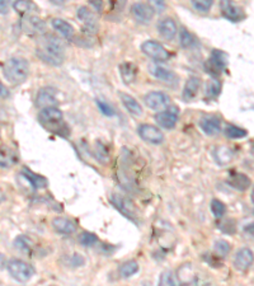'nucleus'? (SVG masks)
I'll use <instances>...</instances> for the list:
<instances>
[{
    "label": "nucleus",
    "instance_id": "nucleus-5",
    "mask_svg": "<svg viewBox=\"0 0 254 286\" xmlns=\"http://www.w3.org/2000/svg\"><path fill=\"white\" fill-rule=\"evenodd\" d=\"M229 63V56L221 50H213L210 57L205 63V69L207 74H210L214 78H218L222 71L226 69Z\"/></svg>",
    "mask_w": 254,
    "mask_h": 286
},
{
    "label": "nucleus",
    "instance_id": "nucleus-28",
    "mask_svg": "<svg viewBox=\"0 0 254 286\" xmlns=\"http://www.w3.org/2000/svg\"><path fill=\"white\" fill-rule=\"evenodd\" d=\"M120 73L121 76H122L123 81L126 84H131L134 83L135 79H136L137 73H139V69L135 64L130 63V62H125L120 65Z\"/></svg>",
    "mask_w": 254,
    "mask_h": 286
},
{
    "label": "nucleus",
    "instance_id": "nucleus-43",
    "mask_svg": "<svg viewBox=\"0 0 254 286\" xmlns=\"http://www.w3.org/2000/svg\"><path fill=\"white\" fill-rule=\"evenodd\" d=\"M91 4L93 5V7H95L98 9V12H100V10H102V5H103V3L102 2H91Z\"/></svg>",
    "mask_w": 254,
    "mask_h": 286
},
{
    "label": "nucleus",
    "instance_id": "nucleus-17",
    "mask_svg": "<svg viewBox=\"0 0 254 286\" xmlns=\"http://www.w3.org/2000/svg\"><path fill=\"white\" fill-rule=\"evenodd\" d=\"M234 267L238 271H248L253 264V251L249 248H242L235 254Z\"/></svg>",
    "mask_w": 254,
    "mask_h": 286
},
{
    "label": "nucleus",
    "instance_id": "nucleus-3",
    "mask_svg": "<svg viewBox=\"0 0 254 286\" xmlns=\"http://www.w3.org/2000/svg\"><path fill=\"white\" fill-rule=\"evenodd\" d=\"M38 122L46 130L55 135L68 136V126L64 122V115L61 111L56 107H49L41 110L38 113Z\"/></svg>",
    "mask_w": 254,
    "mask_h": 286
},
{
    "label": "nucleus",
    "instance_id": "nucleus-42",
    "mask_svg": "<svg viewBox=\"0 0 254 286\" xmlns=\"http://www.w3.org/2000/svg\"><path fill=\"white\" fill-rule=\"evenodd\" d=\"M8 95V89L0 83V97H7Z\"/></svg>",
    "mask_w": 254,
    "mask_h": 286
},
{
    "label": "nucleus",
    "instance_id": "nucleus-12",
    "mask_svg": "<svg viewBox=\"0 0 254 286\" xmlns=\"http://www.w3.org/2000/svg\"><path fill=\"white\" fill-rule=\"evenodd\" d=\"M131 14L139 23L147 25L154 18L155 10L152 5L146 4V3H135L131 7Z\"/></svg>",
    "mask_w": 254,
    "mask_h": 286
},
{
    "label": "nucleus",
    "instance_id": "nucleus-6",
    "mask_svg": "<svg viewBox=\"0 0 254 286\" xmlns=\"http://www.w3.org/2000/svg\"><path fill=\"white\" fill-rule=\"evenodd\" d=\"M111 202L127 219L135 222H137V220H139L136 206H135V203L129 197H125L122 195H116L115 193V195L111 196Z\"/></svg>",
    "mask_w": 254,
    "mask_h": 286
},
{
    "label": "nucleus",
    "instance_id": "nucleus-23",
    "mask_svg": "<svg viewBox=\"0 0 254 286\" xmlns=\"http://www.w3.org/2000/svg\"><path fill=\"white\" fill-rule=\"evenodd\" d=\"M18 161V155L15 150L9 147L0 148V168H10Z\"/></svg>",
    "mask_w": 254,
    "mask_h": 286
},
{
    "label": "nucleus",
    "instance_id": "nucleus-19",
    "mask_svg": "<svg viewBox=\"0 0 254 286\" xmlns=\"http://www.w3.org/2000/svg\"><path fill=\"white\" fill-rule=\"evenodd\" d=\"M52 228H54L55 232L64 235H70L73 234V233H75L76 230L75 222L68 218H61V216L55 218L54 220H52Z\"/></svg>",
    "mask_w": 254,
    "mask_h": 286
},
{
    "label": "nucleus",
    "instance_id": "nucleus-2",
    "mask_svg": "<svg viewBox=\"0 0 254 286\" xmlns=\"http://www.w3.org/2000/svg\"><path fill=\"white\" fill-rule=\"evenodd\" d=\"M3 74L8 83L19 86L25 83L30 75V64L23 57H12L5 62L3 66Z\"/></svg>",
    "mask_w": 254,
    "mask_h": 286
},
{
    "label": "nucleus",
    "instance_id": "nucleus-25",
    "mask_svg": "<svg viewBox=\"0 0 254 286\" xmlns=\"http://www.w3.org/2000/svg\"><path fill=\"white\" fill-rule=\"evenodd\" d=\"M201 87V79L197 78V76H190L188 80L186 81V86L183 88V93H182V97H183L184 100H190L196 97L200 91Z\"/></svg>",
    "mask_w": 254,
    "mask_h": 286
},
{
    "label": "nucleus",
    "instance_id": "nucleus-13",
    "mask_svg": "<svg viewBox=\"0 0 254 286\" xmlns=\"http://www.w3.org/2000/svg\"><path fill=\"white\" fill-rule=\"evenodd\" d=\"M56 89L52 87H44L38 91L36 97V107L38 108H49V107H56L57 103V95Z\"/></svg>",
    "mask_w": 254,
    "mask_h": 286
},
{
    "label": "nucleus",
    "instance_id": "nucleus-31",
    "mask_svg": "<svg viewBox=\"0 0 254 286\" xmlns=\"http://www.w3.org/2000/svg\"><path fill=\"white\" fill-rule=\"evenodd\" d=\"M14 9L19 13L20 15H31L32 12H36L37 10V5L33 4L32 2H23V0H19V2H15L13 4Z\"/></svg>",
    "mask_w": 254,
    "mask_h": 286
},
{
    "label": "nucleus",
    "instance_id": "nucleus-24",
    "mask_svg": "<svg viewBox=\"0 0 254 286\" xmlns=\"http://www.w3.org/2000/svg\"><path fill=\"white\" fill-rule=\"evenodd\" d=\"M150 73H152L153 76H155L159 80L165 81V83H174V81H177V79H178L173 71L168 70V69L159 65L150 66Z\"/></svg>",
    "mask_w": 254,
    "mask_h": 286
},
{
    "label": "nucleus",
    "instance_id": "nucleus-32",
    "mask_svg": "<svg viewBox=\"0 0 254 286\" xmlns=\"http://www.w3.org/2000/svg\"><path fill=\"white\" fill-rule=\"evenodd\" d=\"M179 41H181L182 47H184V49H190V47L196 46L195 37L186 28H182L181 32H179Z\"/></svg>",
    "mask_w": 254,
    "mask_h": 286
},
{
    "label": "nucleus",
    "instance_id": "nucleus-9",
    "mask_svg": "<svg viewBox=\"0 0 254 286\" xmlns=\"http://www.w3.org/2000/svg\"><path fill=\"white\" fill-rule=\"evenodd\" d=\"M20 28L26 34L38 36V34H44V32L46 31V23L37 15H25L20 21Z\"/></svg>",
    "mask_w": 254,
    "mask_h": 286
},
{
    "label": "nucleus",
    "instance_id": "nucleus-34",
    "mask_svg": "<svg viewBox=\"0 0 254 286\" xmlns=\"http://www.w3.org/2000/svg\"><path fill=\"white\" fill-rule=\"evenodd\" d=\"M97 242H98V237L94 234V233L84 232L79 235V243H80L83 247H93Z\"/></svg>",
    "mask_w": 254,
    "mask_h": 286
},
{
    "label": "nucleus",
    "instance_id": "nucleus-33",
    "mask_svg": "<svg viewBox=\"0 0 254 286\" xmlns=\"http://www.w3.org/2000/svg\"><path fill=\"white\" fill-rule=\"evenodd\" d=\"M221 92V83L219 80H213L210 83H207L206 87V98L208 99H215L219 97Z\"/></svg>",
    "mask_w": 254,
    "mask_h": 286
},
{
    "label": "nucleus",
    "instance_id": "nucleus-37",
    "mask_svg": "<svg viewBox=\"0 0 254 286\" xmlns=\"http://www.w3.org/2000/svg\"><path fill=\"white\" fill-rule=\"evenodd\" d=\"M218 228L221 232L227 233V234H234L237 232V225L232 219H225V220L218 222Z\"/></svg>",
    "mask_w": 254,
    "mask_h": 286
},
{
    "label": "nucleus",
    "instance_id": "nucleus-7",
    "mask_svg": "<svg viewBox=\"0 0 254 286\" xmlns=\"http://www.w3.org/2000/svg\"><path fill=\"white\" fill-rule=\"evenodd\" d=\"M141 51L144 52L147 57H150V59L155 60V62H159V63L166 62V60L171 57L168 50H166L163 45L159 44L157 41H153V39L142 42Z\"/></svg>",
    "mask_w": 254,
    "mask_h": 286
},
{
    "label": "nucleus",
    "instance_id": "nucleus-35",
    "mask_svg": "<svg viewBox=\"0 0 254 286\" xmlns=\"http://www.w3.org/2000/svg\"><path fill=\"white\" fill-rule=\"evenodd\" d=\"M211 211H213L215 218L221 219L222 216L225 215V213H226V206L224 205L222 201L218 200V198H214V200L211 201Z\"/></svg>",
    "mask_w": 254,
    "mask_h": 286
},
{
    "label": "nucleus",
    "instance_id": "nucleus-1",
    "mask_svg": "<svg viewBox=\"0 0 254 286\" xmlns=\"http://www.w3.org/2000/svg\"><path fill=\"white\" fill-rule=\"evenodd\" d=\"M36 55L49 65L61 66L65 62V47L59 37L42 34L37 41Z\"/></svg>",
    "mask_w": 254,
    "mask_h": 286
},
{
    "label": "nucleus",
    "instance_id": "nucleus-21",
    "mask_svg": "<svg viewBox=\"0 0 254 286\" xmlns=\"http://www.w3.org/2000/svg\"><path fill=\"white\" fill-rule=\"evenodd\" d=\"M120 98H121V102H122V105L125 106L126 110L129 111L132 116H136V117L142 116L144 110H142L141 105H140V103L137 102L134 97H132V95L123 93V92H120Z\"/></svg>",
    "mask_w": 254,
    "mask_h": 286
},
{
    "label": "nucleus",
    "instance_id": "nucleus-26",
    "mask_svg": "<svg viewBox=\"0 0 254 286\" xmlns=\"http://www.w3.org/2000/svg\"><path fill=\"white\" fill-rule=\"evenodd\" d=\"M51 25L52 27L57 32H60L66 39H71L74 37V34H75V30H74L73 26H71L68 21L61 19V18H54V19L51 21Z\"/></svg>",
    "mask_w": 254,
    "mask_h": 286
},
{
    "label": "nucleus",
    "instance_id": "nucleus-20",
    "mask_svg": "<svg viewBox=\"0 0 254 286\" xmlns=\"http://www.w3.org/2000/svg\"><path fill=\"white\" fill-rule=\"evenodd\" d=\"M158 31L165 39H173L178 33L176 22L172 18H164L158 23Z\"/></svg>",
    "mask_w": 254,
    "mask_h": 286
},
{
    "label": "nucleus",
    "instance_id": "nucleus-11",
    "mask_svg": "<svg viewBox=\"0 0 254 286\" xmlns=\"http://www.w3.org/2000/svg\"><path fill=\"white\" fill-rule=\"evenodd\" d=\"M76 17L80 21L81 25L84 26L86 31H88L89 33H95L98 28H99V21H98L97 15L89 8L79 7L78 10H76Z\"/></svg>",
    "mask_w": 254,
    "mask_h": 286
},
{
    "label": "nucleus",
    "instance_id": "nucleus-40",
    "mask_svg": "<svg viewBox=\"0 0 254 286\" xmlns=\"http://www.w3.org/2000/svg\"><path fill=\"white\" fill-rule=\"evenodd\" d=\"M95 103H97L98 108H99L100 112H102L104 116H108V117L115 116V110H113V107L110 105V103L104 102V100L102 99H97L95 100Z\"/></svg>",
    "mask_w": 254,
    "mask_h": 286
},
{
    "label": "nucleus",
    "instance_id": "nucleus-38",
    "mask_svg": "<svg viewBox=\"0 0 254 286\" xmlns=\"http://www.w3.org/2000/svg\"><path fill=\"white\" fill-rule=\"evenodd\" d=\"M214 5L213 0H193L192 2V7L195 8L197 12L201 13H207L208 10L211 9V7Z\"/></svg>",
    "mask_w": 254,
    "mask_h": 286
},
{
    "label": "nucleus",
    "instance_id": "nucleus-30",
    "mask_svg": "<svg viewBox=\"0 0 254 286\" xmlns=\"http://www.w3.org/2000/svg\"><path fill=\"white\" fill-rule=\"evenodd\" d=\"M225 136L229 137V139H243V137L248 136V131L245 129H242L239 126H235L229 124V125L225 126L224 129Z\"/></svg>",
    "mask_w": 254,
    "mask_h": 286
},
{
    "label": "nucleus",
    "instance_id": "nucleus-44",
    "mask_svg": "<svg viewBox=\"0 0 254 286\" xmlns=\"http://www.w3.org/2000/svg\"><path fill=\"white\" fill-rule=\"evenodd\" d=\"M52 286H54V285H52Z\"/></svg>",
    "mask_w": 254,
    "mask_h": 286
},
{
    "label": "nucleus",
    "instance_id": "nucleus-22",
    "mask_svg": "<svg viewBox=\"0 0 254 286\" xmlns=\"http://www.w3.org/2000/svg\"><path fill=\"white\" fill-rule=\"evenodd\" d=\"M227 183L232 187V189L238 191H245L252 186V181L249 177L244 173H234L230 176L227 179Z\"/></svg>",
    "mask_w": 254,
    "mask_h": 286
},
{
    "label": "nucleus",
    "instance_id": "nucleus-15",
    "mask_svg": "<svg viewBox=\"0 0 254 286\" xmlns=\"http://www.w3.org/2000/svg\"><path fill=\"white\" fill-rule=\"evenodd\" d=\"M222 15H224L226 19H229L230 22H242L245 18L244 10L240 7H238L237 4H234L232 2H222L220 4Z\"/></svg>",
    "mask_w": 254,
    "mask_h": 286
},
{
    "label": "nucleus",
    "instance_id": "nucleus-10",
    "mask_svg": "<svg viewBox=\"0 0 254 286\" xmlns=\"http://www.w3.org/2000/svg\"><path fill=\"white\" fill-rule=\"evenodd\" d=\"M154 118L160 127L166 130H172L176 127L177 122H178L179 110L177 107H174V106H171V107H168L166 110L158 112Z\"/></svg>",
    "mask_w": 254,
    "mask_h": 286
},
{
    "label": "nucleus",
    "instance_id": "nucleus-36",
    "mask_svg": "<svg viewBox=\"0 0 254 286\" xmlns=\"http://www.w3.org/2000/svg\"><path fill=\"white\" fill-rule=\"evenodd\" d=\"M158 286H177V280L176 276L172 271H164L160 275V279H159Z\"/></svg>",
    "mask_w": 254,
    "mask_h": 286
},
{
    "label": "nucleus",
    "instance_id": "nucleus-41",
    "mask_svg": "<svg viewBox=\"0 0 254 286\" xmlns=\"http://www.w3.org/2000/svg\"><path fill=\"white\" fill-rule=\"evenodd\" d=\"M9 2H4V0H0V14H7L9 12Z\"/></svg>",
    "mask_w": 254,
    "mask_h": 286
},
{
    "label": "nucleus",
    "instance_id": "nucleus-27",
    "mask_svg": "<svg viewBox=\"0 0 254 286\" xmlns=\"http://www.w3.org/2000/svg\"><path fill=\"white\" fill-rule=\"evenodd\" d=\"M14 247L30 257H33L34 251H36V244L28 235H19L14 240Z\"/></svg>",
    "mask_w": 254,
    "mask_h": 286
},
{
    "label": "nucleus",
    "instance_id": "nucleus-18",
    "mask_svg": "<svg viewBox=\"0 0 254 286\" xmlns=\"http://www.w3.org/2000/svg\"><path fill=\"white\" fill-rule=\"evenodd\" d=\"M22 176L30 182V185L33 190H42V189H46V187L49 186V181H47L46 177L34 173V172H32L30 168H27V167L22 169Z\"/></svg>",
    "mask_w": 254,
    "mask_h": 286
},
{
    "label": "nucleus",
    "instance_id": "nucleus-29",
    "mask_svg": "<svg viewBox=\"0 0 254 286\" xmlns=\"http://www.w3.org/2000/svg\"><path fill=\"white\" fill-rule=\"evenodd\" d=\"M139 269V263H137L136 261H134V259H130V261L123 262V263L121 264L120 269H118V272H120V276L122 277V279H129V277L137 274Z\"/></svg>",
    "mask_w": 254,
    "mask_h": 286
},
{
    "label": "nucleus",
    "instance_id": "nucleus-14",
    "mask_svg": "<svg viewBox=\"0 0 254 286\" xmlns=\"http://www.w3.org/2000/svg\"><path fill=\"white\" fill-rule=\"evenodd\" d=\"M145 105L155 111L164 110L171 105V97L163 92H150L144 97Z\"/></svg>",
    "mask_w": 254,
    "mask_h": 286
},
{
    "label": "nucleus",
    "instance_id": "nucleus-39",
    "mask_svg": "<svg viewBox=\"0 0 254 286\" xmlns=\"http://www.w3.org/2000/svg\"><path fill=\"white\" fill-rule=\"evenodd\" d=\"M230 250H231V247H230V244L226 242V240L220 239V240H216L215 242V251L219 256H221V257L227 256L230 252Z\"/></svg>",
    "mask_w": 254,
    "mask_h": 286
},
{
    "label": "nucleus",
    "instance_id": "nucleus-8",
    "mask_svg": "<svg viewBox=\"0 0 254 286\" xmlns=\"http://www.w3.org/2000/svg\"><path fill=\"white\" fill-rule=\"evenodd\" d=\"M137 134L144 141L153 145H160L164 141V134L158 126L150 124H141L137 127Z\"/></svg>",
    "mask_w": 254,
    "mask_h": 286
},
{
    "label": "nucleus",
    "instance_id": "nucleus-16",
    "mask_svg": "<svg viewBox=\"0 0 254 286\" xmlns=\"http://www.w3.org/2000/svg\"><path fill=\"white\" fill-rule=\"evenodd\" d=\"M198 126L201 127L203 132L208 136H215L221 131V121L218 116H203L198 121Z\"/></svg>",
    "mask_w": 254,
    "mask_h": 286
},
{
    "label": "nucleus",
    "instance_id": "nucleus-4",
    "mask_svg": "<svg viewBox=\"0 0 254 286\" xmlns=\"http://www.w3.org/2000/svg\"><path fill=\"white\" fill-rule=\"evenodd\" d=\"M7 269L8 272L10 274V276L18 282L30 281L32 276L34 275V272H36L33 266H31L30 263L18 258L10 259L7 263Z\"/></svg>",
    "mask_w": 254,
    "mask_h": 286
}]
</instances>
